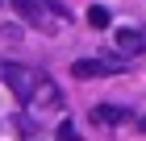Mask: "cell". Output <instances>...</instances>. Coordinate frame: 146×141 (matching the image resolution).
<instances>
[{
	"label": "cell",
	"mask_w": 146,
	"mask_h": 141,
	"mask_svg": "<svg viewBox=\"0 0 146 141\" xmlns=\"http://www.w3.org/2000/svg\"><path fill=\"white\" fill-rule=\"evenodd\" d=\"M13 9H17V17H21L25 25H34V29H42V33H54V12L67 17V9L54 4V0H13Z\"/></svg>",
	"instance_id": "6da1fadb"
},
{
	"label": "cell",
	"mask_w": 146,
	"mask_h": 141,
	"mask_svg": "<svg viewBox=\"0 0 146 141\" xmlns=\"http://www.w3.org/2000/svg\"><path fill=\"white\" fill-rule=\"evenodd\" d=\"M0 75H4V83H9L13 96L21 100V104H29V96H34L42 71H34V66H25V62H4V66H0Z\"/></svg>",
	"instance_id": "7a4b0ae2"
},
{
	"label": "cell",
	"mask_w": 146,
	"mask_h": 141,
	"mask_svg": "<svg viewBox=\"0 0 146 141\" xmlns=\"http://www.w3.org/2000/svg\"><path fill=\"white\" fill-rule=\"evenodd\" d=\"M117 71H121L117 58H79V62H71L75 79H104V75H117Z\"/></svg>",
	"instance_id": "3957f363"
},
{
	"label": "cell",
	"mask_w": 146,
	"mask_h": 141,
	"mask_svg": "<svg viewBox=\"0 0 146 141\" xmlns=\"http://www.w3.org/2000/svg\"><path fill=\"white\" fill-rule=\"evenodd\" d=\"M25 108H42V112H54V108H63V91H58L54 83H50V79H38V87H34V96H29V104H25Z\"/></svg>",
	"instance_id": "277c9868"
},
{
	"label": "cell",
	"mask_w": 146,
	"mask_h": 141,
	"mask_svg": "<svg viewBox=\"0 0 146 141\" xmlns=\"http://www.w3.org/2000/svg\"><path fill=\"white\" fill-rule=\"evenodd\" d=\"M117 50H121L125 58H134L146 50V33L142 29H117Z\"/></svg>",
	"instance_id": "5b68a950"
},
{
	"label": "cell",
	"mask_w": 146,
	"mask_h": 141,
	"mask_svg": "<svg viewBox=\"0 0 146 141\" xmlns=\"http://www.w3.org/2000/svg\"><path fill=\"white\" fill-rule=\"evenodd\" d=\"M125 116H129V112H125V108H117V104H96V108H92V120H96L100 129H117Z\"/></svg>",
	"instance_id": "8992f818"
},
{
	"label": "cell",
	"mask_w": 146,
	"mask_h": 141,
	"mask_svg": "<svg viewBox=\"0 0 146 141\" xmlns=\"http://www.w3.org/2000/svg\"><path fill=\"white\" fill-rule=\"evenodd\" d=\"M17 125H21V137H25V141H58V137H50V133H42V129H38L29 116H21Z\"/></svg>",
	"instance_id": "52a82bcc"
},
{
	"label": "cell",
	"mask_w": 146,
	"mask_h": 141,
	"mask_svg": "<svg viewBox=\"0 0 146 141\" xmlns=\"http://www.w3.org/2000/svg\"><path fill=\"white\" fill-rule=\"evenodd\" d=\"M88 25L92 29H109V9H104V4H92L88 9Z\"/></svg>",
	"instance_id": "ba28073f"
},
{
	"label": "cell",
	"mask_w": 146,
	"mask_h": 141,
	"mask_svg": "<svg viewBox=\"0 0 146 141\" xmlns=\"http://www.w3.org/2000/svg\"><path fill=\"white\" fill-rule=\"evenodd\" d=\"M142 129H146V116H142Z\"/></svg>",
	"instance_id": "9c48e42d"
}]
</instances>
